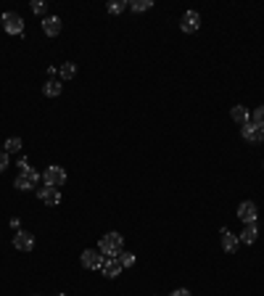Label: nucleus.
<instances>
[{"label": "nucleus", "mask_w": 264, "mask_h": 296, "mask_svg": "<svg viewBox=\"0 0 264 296\" xmlns=\"http://www.w3.org/2000/svg\"><path fill=\"white\" fill-rule=\"evenodd\" d=\"M122 246H124V238H122V233H116V230H111V233H106L98 240V252L106 259H116Z\"/></svg>", "instance_id": "f257e3e1"}, {"label": "nucleus", "mask_w": 264, "mask_h": 296, "mask_svg": "<svg viewBox=\"0 0 264 296\" xmlns=\"http://www.w3.org/2000/svg\"><path fill=\"white\" fill-rule=\"evenodd\" d=\"M80 262H82L84 270H100L103 262H106V256H103L98 248H84L82 256H80Z\"/></svg>", "instance_id": "f03ea898"}, {"label": "nucleus", "mask_w": 264, "mask_h": 296, "mask_svg": "<svg viewBox=\"0 0 264 296\" xmlns=\"http://www.w3.org/2000/svg\"><path fill=\"white\" fill-rule=\"evenodd\" d=\"M42 182L45 185H53V188H61V185L66 182V170H64V166H58V164L48 166V170L42 172Z\"/></svg>", "instance_id": "7ed1b4c3"}, {"label": "nucleus", "mask_w": 264, "mask_h": 296, "mask_svg": "<svg viewBox=\"0 0 264 296\" xmlns=\"http://www.w3.org/2000/svg\"><path fill=\"white\" fill-rule=\"evenodd\" d=\"M0 22H3V30L8 34H22L24 32V18L18 16V14H14V11H6Z\"/></svg>", "instance_id": "20e7f679"}, {"label": "nucleus", "mask_w": 264, "mask_h": 296, "mask_svg": "<svg viewBox=\"0 0 264 296\" xmlns=\"http://www.w3.org/2000/svg\"><path fill=\"white\" fill-rule=\"evenodd\" d=\"M238 220L246 222V225L256 222V220H259V206H256L254 201H243V204H238Z\"/></svg>", "instance_id": "39448f33"}, {"label": "nucleus", "mask_w": 264, "mask_h": 296, "mask_svg": "<svg viewBox=\"0 0 264 296\" xmlns=\"http://www.w3.org/2000/svg\"><path fill=\"white\" fill-rule=\"evenodd\" d=\"M240 135H243V140H248V143H262L264 140V127L248 122V124L240 127Z\"/></svg>", "instance_id": "423d86ee"}, {"label": "nucleus", "mask_w": 264, "mask_h": 296, "mask_svg": "<svg viewBox=\"0 0 264 296\" xmlns=\"http://www.w3.org/2000/svg\"><path fill=\"white\" fill-rule=\"evenodd\" d=\"M37 196H40L45 204H50V206H58V204H61V190L53 188V185H42V188H37Z\"/></svg>", "instance_id": "0eeeda50"}, {"label": "nucleus", "mask_w": 264, "mask_h": 296, "mask_svg": "<svg viewBox=\"0 0 264 296\" xmlns=\"http://www.w3.org/2000/svg\"><path fill=\"white\" fill-rule=\"evenodd\" d=\"M14 246L18 248V252H32L34 248V236L26 233V230H18V233L14 236Z\"/></svg>", "instance_id": "6e6552de"}, {"label": "nucleus", "mask_w": 264, "mask_h": 296, "mask_svg": "<svg viewBox=\"0 0 264 296\" xmlns=\"http://www.w3.org/2000/svg\"><path fill=\"white\" fill-rule=\"evenodd\" d=\"M198 26H201V16H198L196 11H188L182 16V22H180V30L188 32V34H193V32H198Z\"/></svg>", "instance_id": "1a4fd4ad"}, {"label": "nucleus", "mask_w": 264, "mask_h": 296, "mask_svg": "<svg viewBox=\"0 0 264 296\" xmlns=\"http://www.w3.org/2000/svg\"><path fill=\"white\" fill-rule=\"evenodd\" d=\"M42 32L48 34V37L61 34V18H58V16H45V18H42Z\"/></svg>", "instance_id": "9d476101"}, {"label": "nucleus", "mask_w": 264, "mask_h": 296, "mask_svg": "<svg viewBox=\"0 0 264 296\" xmlns=\"http://www.w3.org/2000/svg\"><path fill=\"white\" fill-rule=\"evenodd\" d=\"M238 236H235V233H230V230L228 228H222V248H224V252H228V254H232V252H238Z\"/></svg>", "instance_id": "9b49d317"}, {"label": "nucleus", "mask_w": 264, "mask_h": 296, "mask_svg": "<svg viewBox=\"0 0 264 296\" xmlns=\"http://www.w3.org/2000/svg\"><path fill=\"white\" fill-rule=\"evenodd\" d=\"M122 270H124V267L119 264V259H106V262H103V267H100V272L106 275V278H116Z\"/></svg>", "instance_id": "f8f14e48"}, {"label": "nucleus", "mask_w": 264, "mask_h": 296, "mask_svg": "<svg viewBox=\"0 0 264 296\" xmlns=\"http://www.w3.org/2000/svg\"><path fill=\"white\" fill-rule=\"evenodd\" d=\"M230 116H232L240 127L251 122V114H248V108H246V106H232V108H230Z\"/></svg>", "instance_id": "ddd939ff"}, {"label": "nucleus", "mask_w": 264, "mask_h": 296, "mask_svg": "<svg viewBox=\"0 0 264 296\" xmlns=\"http://www.w3.org/2000/svg\"><path fill=\"white\" fill-rule=\"evenodd\" d=\"M238 238L243 240V244H254V240L259 238V225H256V222H251V225H246V228H243V233H240Z\"/></svg>", "instance_id": "4468645a"}, {"label": "nucleus", "mask_w": 264, "mask_h": 296, "mask_svg": "<svg viewBox=\"0 0 264 296\" xmlns=\"http://www.w3.org/2000/svg\"><path fill=\"white\" fill-rule=\"evenodd\" d=\"M61 90H64L61 80H48V82L42 85V92H45L48 98H58V96H61Z\"/></svg>", "instance_id": "2eb2a0df"}, {"label": "nucleus", "mask_w": 264, "mask_h": 296, "mask_svg": "<svg viewBox=\"0 0 264 296\" xmlns=\"http://www.w3.org/2000/svg\"><path fill=\"white\" fill-rule=\"evenodd\" d=\"M106 8H108V14L119 16V14H124L127 8H130V0H114V3H108Z\"/></svg>", "instance_id": "dca6fc26"}, {"label": "nucleus", "mask_w": 264, "mask_h": 296, "mask_svg": "<svg viewBox=\"0 0 264 296\" xmlns=\"http://www.w3.org/2000/svg\"><path fill=\"white\" fill-rule=\"evenodd\" d=\"M3 151L6 154H18V151H22V138H8L6 146H3Z\"/></svg>", "instance_id": "f3484780"}, {"label": "nucleus", "mask_w": 264, "mask_h": 296, "mask_svg": "<svg viewBox=\"0 0 264 296\" xmlns=\"http://www.w3.org/2000/svg\"><path fill=\"white\" fill-rule=\"evenodd\" d=\"M150 6H154V0H130V8H132V11H138V14L148 11Z\"/></svg>", "instance_id": "a211bd4d"}, {"label": "nucleus", "mask_w": 264, "mask_h": 296, "mask_svg": "<svg viewBox=\"0 0 264 296\" xmlns=\"http://www.w3.org/2000/svg\"><path fill=\"white\" fill-rule=\"evenodd\" d=\"M119 264L122 267H132V264H135V254H132V252H124V248H122V252H119Z\"/></svg>", "instance_id": "6ab92c4d"}, {"label": "nucleus", "mask_w": 264, "mask_h": 296, "mask_svg": "<svg viewBox=\"0 0 264 296\" xmlns=\"http://www.w3.org/2000/svg\"><path fill=\"white\" fill-rule=\"evenodd\" d=\"M22 174H24V178L30 180L32 185H34V188H37V182L42 180V178H40V172H37V170H32V166H26V170H22Z\"/></svg>", "instance_id": "aec40b11"}, {"label": "nucleus", "mask_w": 264, "mask_h": 296, "mask_svg": "<svg viewBox=\"0 0 264 296\" xmlns=\"http://www.w3.org/2000/svg\"><path fill=\"white\" fill-rule=\"evenodd\" d=\"M14 185H16V190H34V185H32L30 180H26L24 174H18V178L14 180Z\"/></svg>", "instance_id": "412c9836"}, {"label": "nucleus", "mask_w": 264, "mask_h": 296, "mask_svg": "<svg viewBox=\"0 0 264 296\" xmlns=\"http://www.w3.org/2000/svg\"><path fill=\"white\" fill-rule=\"evenodd\" d=\"M74 74H77V64L69 61V64H64V66H61V77H64V80H72Z\"/></svg>", "instance_id": "4be33fe9"}, {"label": "nucleus", "mask_w": 264, "mask_h": 296, "mask_svg": "<svg viewBox=\"0 0 264 296\" xmlns=\"http://www.w3.org/2000/svg\"><path fill=\"white\" fill-rule=\"evenodd\" d=\"M251 122H254V124H262V127H264V106L254 108V114H251Z\"/></svg>", "instance_id": "5701e85b"}, {"label": "nucleus", "mask_w": 264, "mask_h": 296, "mask_svg": "<svg viewBox=\"0 0 264 296\" xmlns=\"http://www.w3.org/2000/svg\"><path fill=\"white\" fill-rule=\"evenodd\" d=\"M32 11H34L37 16H42V14H45V3H42V0H34V3H32Z\"/></svg>", "instance_id": "b1692460"}, {"label": "nucleus", "mask_w": 264, "mask_h": 296, "mask_svg": "<svg viewBox=\"0 0 264 296\" xmlns=\"http://www.w3.org/2000/svg\"><path fill=\"white\" fill-rule=\"evenodd\" d=\"M6 170H8V154L0 151V172H6Z\"/></svg>", "instance_id": "393cba45"}, {"label": "nucleus", "mask_w": 264, "mask_h": 296, "mask_svg": "<svg viewBox=\"0 0 264 296\" xmlns=\"http://www.w3.org/2000/svg\"><path fill=\"white\" fill-rule=\"evenodd\" d=\"M172 296H193V294L188 291V288H174V291H172Z\"/></svg>", "instance_id": "a878e982"}, {"label": "nucleus", "mask_w": 264, "mask_h": 296, "mask_svg": "<svg viewBox=\"0 0 264 296\" xmlns=\"http://www.w3.org/2000/svg\"><path fill=\"white\" fill-rule=\"evenodd\" d=\"M11 228H14V230H16V233H18V230H22V222H18V220L14 217V220H11Z\"/></svg>", "instance_id": "bb28decb"}, {"label": "nucleus", "mask_w": 264, "mask_h": 296, "mask_svg": "<svg viewBox=\"0 0 264 296\" xmlns=\"http://www.w3.org/2000/svg\"><path fill=\"white\" fill-rule=\"evenodd\" d=\"M56 296H66V294H56Z\"/></svg>", "instance_id": "cd10ccee"}, {"label": "nucleus", "mask_w": 264, "mask_h": 296, "mask_svg": "<svg viewBox=\"0 0 264 296\" xmlns=\"http://www.w3.org/2000/svg\"><path fill=\"white\" fill-rule=\"evenodd\" d=\"M34 296H37V294H34Z\"/></svg>", "instance_id": "c85d7f7f"}]
</instances>
